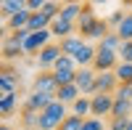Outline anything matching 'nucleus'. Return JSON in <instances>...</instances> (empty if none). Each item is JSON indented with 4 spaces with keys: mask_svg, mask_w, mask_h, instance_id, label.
Masks as SVG:
<instances>
[{
    "mask_svg": "<svg viewBox=\"0 0 132 130\" xmlns=\"http://www.w3.org/2000/svg\"><path fill=\"white\" fill-rule=\"evenodd\" d=\"M35 90L40 93H48V96H56L58 93V82L53 77V72H40L35 77Z\"/></svg>",
    "mask_w": 132,
    "mask_h": 130,
    "instance_id": "1a4fd4ad",
    "label": "nucleus"
},
{
    "mask_svg": "<svg viewBox=\"0 0 132 130\" xmlns=\"http://www.w3.org/2000/svg\"><path fill=\"white\" fill-rule=\"evenodd\" d=\"M114 96H103V93H98L93 96V114L90 117H98V120H103V117H111L114 112Z\"/></svg>",
    "mask_w": 132,
    "mask_h": 130,
    "instance_id": "6e6552de",
    "label": "nucleus"
},
{
    "mask_svg": "<svg viewBox=\"0 0 132 130\" xmlns=\"http://www.w3.org/2000/svg\"><path fill=\"white\" fill-rule=\"evenodd\" d=\"M129 117H111L108 120V130H127Z\"/></svg>",
    "mask_w": 132,
    "mask_h": 130,
    "instance_id": "bb28decb",
    "label": "nucleus"
},
{
    "mask_svg": "<svg viewBox=\"0 0 132 130\" xmlns=\"http://www.w3.org/2000/svg\"><path fill=\"white\" fill-rule=\"evenodd\" d=\"M50 37H53L50 29H45V32H32V35L27 37V42H24V53H27V56H35V53L40 56V50L50 45Z\"/></svg>",
    "mask_w": 132,
    "mask_h": 130,
    "instance_id": "7ed1b4c3",
    "label": "nucleus"
},
{
    "mask_svg": "<svg viewBox=\"0 0 132 130\" xmlns=\"http://www.w3.org/2000/svg\"><path fill=\"white\" fill-rule=\"evenodd\" d=\"M114 98H127V101H132V85H119L116 93H114Z\"/></svg>",
    "mask_w": 132,
    "mask_h": 130,
    "instance_id": "c85d7f7f",
    "label": "nucleus"
},
{
    "mask_svg": "<svg viewBox=\"0 0 132 130\" xmlns=\"http://www.w3.org/2000/svg\"><path fill=\"white\" fill-rule=\"evenodd\" d=\"M116 88H119V80H116L114 72H98V77H95V96H98V93L114 96Z\"/></svg>",
    "mask_w": 132,
    "mask_h": 130,
    "instance_id": "39448f33",
    "label": "nucleus"
},
{
    "mask_svg": "<svg viewBox=\"0 0 132 130\" xmlns=\"http://www.w3.org/2000/svg\"><path fill=\"white\" fill-rule=\"evenodd\" d=\"M56 101V96H48V93H40V90H32L29 96H27V104H24V109H29V112H45L48 106Z\"/></svg>",
    "mask_w": 132,
    "mask_h": 130,
    "instance_id": "423d86ee",
    "label": "nucleus"
},
{
    "mask_svg": "<svg viewBox=\"0 0 132 130\" xmlns=\"http://www.w3.org/2000/svg\"><path fill=\"white\" fill-rule=\"evenodd\" d=\"M19 56H27V53H24V45H21L19 40H13L11 35H5V40H3V59H5V61H13V59H19Z\"/></svg>",
    "mask_w": 132,
    "mask_h": 130,
    "instance_id": "ddd939ff",
    "label": "nucleus"
},
{
    "mask_svg": "<svg viewBox=\"0 0 132 130\" xmlns=\"http://www.w3.org/2000/svg\"><path fill=\"white\" fill-rule=\"evenodd\" d=\"M122 45H124V42H122V37H119L114 29L101 40V48H106V50H116V53H119V48H122Z\"/></svg>",
    "mask_w": 132,
    "mask_h": 130,
    "instance_id": "aec40b11",
    "label": "nucleus"
},
{
    "mask_svg": "<svg viewBox=\"0 0 132 130\" xmlns=\"http://www.w3.org/2000/svg\"><path fill=\"white\" fill-rule=\"evenodd\" d=\"M71 114H77V117H82V120H87V117L93 114V98H90V96L77 98V101L71 104Z\"/></svg>",
    "mask_w": 132,
    "mask_h": 130,
    "instance_id": "dca6fc26",
    "label": "nucleus"
},
{
    "mask_svg": "<svg viewBox=\"0 0 132 130\" xmlns=\"http://www.w3.org/2000/svg\"><path fill=\"white\" fill-rule=\"evenodd\" d=\"M69 114H71V112H69V106L61 104V101L56 98L45 112H40V125H37V130H58Z\"/></svg>",
    "mask_w": 132,
    "mask_h": 130,
    "instance_id": "f257e3e1",
    "label": "nucleus"
},
{
    "mask_svg": "<svg viewBox=\"0 0 132 130\" xmlns=\"http://www.w3.org/2000/svg\"><path fill=\"white\" fill-rule=\"evenodd\" d=\"M82 125H85V120H82V117H77V114H69L58 130H82Z\"/></svg>",
    "mask_w": 132,
    "mask_h": 130,
    "instance_id": "b1692460",
    "label": "nucleus"
},
{
    "mask_svg": "<svg viewBox=\"0 0 132 130\" xmlns=\"http://www.w3.org/2000/svg\"><path fill=\"white\" fill-rule=\"evenodd\" d=\"M85 13V5H79V3H66L63 8H61V19H66V21H79V16Z\"/></svg>",
    "mask_w": 132,
    "mask_h": 130,
    "instance_id": "f3484780",
    "label": "nucleus"
},
{
    "mask_svg": "<svg viewBox=\"0 0 132 130\" xmlns=\"http://www.w3.org/2000/svg\"><path fill=\"white\" fill-rule=\"evenodd\" d=\"M58 45H61V53H63V56H71V59H77V56H79V50L87 45V42H85V37H82V35H71V37L61 40Z\"/></svg>",
    "mask_w": 132,
    "mask_h": 130,
    "instance_id": "9d476101",
    "label": "nucleus"
},
{
    "mask_svg": "<svg viewBox=\"0 0 132 130\" xmlns=\"http://www.w3.org/2000/svg\"><path fill=\"white\" fill-rule=\"evenodd\" d=\"M119 53L116 50H106V48H101L98 45V53H95V61H93V69L95 72H114L116 67H119Z\"/></svg>",
    "mask_w": 132,
    "mask_h": 130,
    "instance_id": "f03ea898",
    "label": "nucleus"
},
{
    "mask_svg": "<svg viewBox=\"0 0 132 130\" xmlns=\"http://www.w3.org/2000/svg\"><path fill=\"white\" fill-rule=\"evenodd\" d=\"M53 72H79V64H77L71 56H61L56 61V67H53Z\"/></svg>",
    "mask_w": 132,
    "mask_h": 130,
    "instance_id": "412c9836",
    "label": "nucleus"
},
{
    "mask_svg": "<svg viewBox=\"0 0 132 130\" xmlns=\"http://www.w3.org/2000/svg\"><path fill=\"white\" fill-rule=\"evenodd\" d=\"M61 8H63L61 3H50V0H48V3H45V8H42V13H45V16L53 21V19H58V16H61Z\"/></svg>",
    "mask_w": 132,
    "mask_h": 130,
    "instance_id": "a878e982",
    "label": "nucleus"
},
{
    "mask_svg": "<svg viewBox=\"0 0 132 130\" xmlns=\"http://www.w3.org/2000/svg\"><path fill=\"white\" fill-rule=\"evenodd\" d=\"M0 93L3 96H13V93H19V74L13 72V69H3V74H0Z\"/></svg>",
    "mask_w": 132,
    "mask_h": 130,
    "instance_id": "9b49d317",
    "label": "nucleus"
},
{
    "mask_svg": "<svg viewBox=\"0 0 132 130\" xmlns=\"http://www.w3.org/2000/svg\"><path fill=\"white\" fill-rule=\"evenodd\" d=\"M61 56H63V53H61V45H58V42H50L48 48H42V50H40L37 64H40V69L45 72V69H53V67H56V61H58Z\"/></svg>",
    "mask_w": 132,
    "mask_h": 130,
    "instance_id": "0eeeda50",
    "label": "nucleus"
},
{
    "mask_svg": "<svg viewBox=\"0 0 132 130\" xmlns=\"http://www.w3.org/2000/svg\"><path fill=\"white\" fill-rule=\"evenodd\" d=\"M16 104H19V93H13V96H0V112H3L5 117L13 114Z\"/></svg>",
    "mask_w": 132,
    "mask_h": 130,
    "instance_id": "4be33fe9",
    "label": "nucleus"
},
{
    "mask_svg": "<svg viewBox=\"0 0 132 130\" xmlns=\"http://www.w3.org/2000/svg\"><path fill=\"white\" fill-rule=\"evenodd\" d=\"M56 98H58L61 104H66V106H71L77 98H82V90L77 88V85H63V88H58Z\"/></svg>",
    "mask_w": 132,
    "mask_h": 130,
    "instance_id": "4468645a",
    "label": "nucleus"
},
{
    "mask_svg": "<svg viewBox=\"0 0 132 130\" xmlns=\"http://www.w3.org/2000/svg\"><path fill=\"white\" fill-rule=\"evenodd\" d=\"M82 130H108V125H106V120H98V117H87V120H85V125H82Z\"/></svg>",
    "mask_w": 132,
    "mask_h": 130,
    "instance_id": "393cba45",
    "label": "nucleus"
},
{
    "mask_svg": "<svg viewBox=\"0 0 132 130\" xmlns=\"http://www.w3.org/2000/svg\"><path fill=\"white\" fill-rule=\"evenodd\" d=\"M111 117H132V101H127V98H116V101H114V112H111Z\"/></svg>",
    "mask_w": 132,
    "mask_h": 130,
    "instance_id": "6ab92c4d",
    "label": "nucleus"
},
{
    "mask_svg": "<svg viewBox=\"0 0 132 130\" xmlns=\"http://www.w3.org/2000/svg\"><path fill=\"white\" fill-rule=\"evenodd\" d=\"M21 11H27V3H24V0H3V3H0V13H3L5 21H8L11 16L21 13Z\"/></svg>",
    "mask_w": 132,
    "mask_h": 130,
    "instance_id": "2eb2a0df",
    "label": "nucleus"
},
{
    "mask_svg": "<svg viewBox=\"0 0 132 130\" xmlns=\"http://www.w3.org/2000/svg\"><path fill=\"white\" fill-rule=\"evenodd\" d=\"M95 77H98V72L95 69H79L77 72V77H74V85L82 90V96H95Z\"/></svg>",
    "mask_w": 132,
    "mask_h": 130,
    "instance_id": "20e7f679",
    "label": "nucleus"
},
{
    "mask_svg": "<svg viewBox=\"0 0 132 130\" xmlns=\"http://www.w3.org/2000/svg\"><path fill=\"white\" fill-rule=\"evenodd\" d=\"M116 35L122 37V42H132V13L124 16V21H122L119 29H116Z\"/></svg>",
    "mask_w": 132,
    "mask_h": 130,
    "instance_id": "5701e85b",
    "label": "nucleus"
},
{
    "mask_svg": "<svg viewBox=\"0 0 132 130\" xmlns=\"http://www.w3.org/2000/svg\"><path fill=\"white\" fill-rule=\"evenodd\" d=\"M114 74H116L119 85H132V64H124V61H119V67L114 69Z\"/></svg>",
    "mask_w": 132,
    "mask_h": 130,
    "instance_id": "a211bd4d",
    "label": "nucleus"
},
{
    "mask_svg": "<svg viewBox=\"0 0 132 130\" xmlns=\"http://www.w3.org/2000/svg\"><path fill=\"white\" fill-rule=\"evenodd\" d=\"M50 32H53V37H58V42L61 40H66V37H71L74 32H77V24L74 21H66V19H53V24H50Z\"/></svg>",
    "mask_w": 132,
    "mask_h": 130,
    "instance_id": "f8f14e48",
    "label": "nucleus"
},
{
    "mask_svg": "<svg viewBox=\"0 0 132 130\" xmlns=\"http://www.w3.org/2000/svg\"><path fill=\"white\" fill-rule=\"evenodd\" d=\"M127 130H132V117H129V125H127Z\"/></svg>",
    "mask_w": 132,
    "mask_h": 130,
    "instance_id": "c756f323",
    "label": "nucleus"
},
{
    "mask_svg": "<svg viewBox=\"0 0 132 130\" xmlns=\"http://www.w3.org/2000/svg\"><path fill=\"white\" fill-rule=\"evenodd\" d=\"M21 130H24V127H21Z\"/></svg>",
    "mask_w": 132,
    "mask_h": 130,
    "instance_id": "7c9ffc66",
    "label": "nucleus"
},
{
    "mask_svg": "<svg viewBox=\"0 0 132 130\" xmlns=\"http://www.w3.org/2000/svg\"><path fill=\"white\" fill-rule=\"evenodd\" d=\"M119 59L124 64H132V42H124V45L119 48Z\"/></svg>",
    "mask_w": 132,
    "mask_h": 130,
    "instance_id": "cd10ccee",
    "label": "nucleus"
}]
</instances>
